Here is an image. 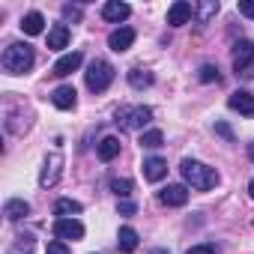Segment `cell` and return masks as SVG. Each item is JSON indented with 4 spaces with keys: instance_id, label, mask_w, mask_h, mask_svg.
I'll list each match as a JSON object with an SVG mask.
<instances>
[{
    "instance_id": "obj_31",
    "label": "cell",
    "mask_w": 254,
    "mask_h": 254,
    "mask_svg": "<svg viewBox=\"0 0 254 254\" xmlns=\"http://www.w3.org/2000/svg\"><path fill=\"white\" fill-rule=\"evenodd\" d=\"M63 18L78 21V18H81V6H63Z\"/></svg>"
},
{
    "instance_id": "obj_12",
    "label": "cell",
    "mask_w": 254,
    "mask_h": 254,
    "mask_svg": "<svg viewBox=\"0 0 254 254\" xmlns=\"http://www.w3.org/2000/svg\"><path fill=\"white\" fill-rule=\"evenodd\" d=\"M51 102H54L60 111H72V108H75V102H78V93H75V87H72V84H60V87L51 93Z\"/></svg>"
},
{
    "instance_id": "obj_5",
    "label": "cell",
    "mask_w": 254,
    "mask_h": 254,
    "mask_svg": "<svg viewBox=\"0 0 254 254\" xmlns=\"http://www.w3.org/2000/svg\"><path fill=\"white\" fill-rule=\"evenodd\" d=\"M251 60H254V42L251 39H239L233 45V69L248 75L251 72Z\"/></svg>"
},
{
    "instance_id": "obj_32",
    "label": "cell",
    "mask_w": 254,
    "mask_h": 254,
    "mask_svg": "<svg viewBox=\"0 0 254 254\" xmlns=\"http://www.w3.org/2000/svg\"><path fill=\"white\" fill-rule=\"evenodd\" d=\"M135 209H138V206H135L132 200H120V215H135Z\"/></svg>"
},
{
    "instance_id": "obj_24",
    "label": "cell",
    "mask_w": 254,
    "mask_h": 254,
    "mask_svg": "<svg viewBox=\"0 0 254 254\" xmlns=\"http://www.w3.org/2000/svg\"><path fill=\"white\" fill-rule=\"evenodd\" d=\"M132 189H135V183H132V180H111V191H114L117 197H129V194H132Z\"/></svg>"
},
{
    "instance_id": "obj_25",
    "label": "cell",
    "mask_w": 254,
    "mask_h": 254,
    "mask_svg": "<svg viewBox=\"0 0 254 254\" xmlns=\"http://www.w3.org/2000/svg\"><path fill=\"white\" fill-rule=\"evenodd\" d=\"M215 12H218V3H215V0H206V3H200V6H197V18H200V24H206Z\"/></svg>"
},
{
    "instance_id": "obj_20",
    "label": "cell",
    "mask_w": 254,
    "mask_h": 254,
    "mask_svg": "<svg viewBox=\"0 0 254 254\" xmlns=\"http://www.w3.org/2000/svg\"><path fill=\"white\" fill-rule=\"evenodd\" d=\"M21 30H24L27 36H39V33L45 30V18H42V12H27L24 21H21Z\"/></svg>"
},
{
    "instance_id": "obj_4",
    "label": "cell",
    "mask_w": 254,
    "mask_h": 254,
    "mask_svg": "<svg viewBox=\"0 0 254 254\" xmlns=\"http://www.w3.org/2000/svg\"><path fill=\"white\" fill-rule=\"evenodd\" d=\"M150 120H153V111H150V108H144V105H135V108H120V111H117V126H123V129H129V132L144 129Z\"/></svg>"
},
{
    "instance_id": "obj_14",
    "label": "cell",
    "mask_w": 254,
    "mask_h": 254,
    "mask_svg": "<svg viewBox=\"0 0 254 254\" xmlns=\"http://www.w3.org/2000/svg\"><path fill=\"white\" fill-rule=\"evenodd\" d=\"M191 12H194L191 3H186V0H177V3L168 9V24H171V27H183V24H189Z\"/></svg>"
},
{
    "instance_id": "obj_9",
    "label": "cell",
    "mask_w": 254,
    "mask_h": 254,
    "mask_svg": "<svg viewBox=\"0 0 254 254\" xmlns=\"http://www.w3.org/2000/svg\"><path fill=\"white\" fill-rule=\"evenodd\" d=\"M132 42H135V30H132V27H117V30L108 36V48H111V51H117V54L129 51V48H132Z\"/></svg>"
},
{
    "instance_id": "obj_18",
    "label": "cell",
    "mask_w": 254,
    "mask_h": 254,
    "mask_svg": "<svg viewBox=\"0 0 254 254\" xmlns=\"http://www.w3.org/2000/svg\"><path fill=\"white\" fill-rule=\"evenodd\" d=\"M96 153H99V159L102 162H114L117 156H120V138H102L99 141V147H96Z\"/></svg>"
},
{
    "instance_id": "obj_26",
    "label": "cell",
    "mask_w": 254,
    "mask_h": 254,
    "mask_svg": "<svg viewBox=\"0 0 254 254\" xmlns=\"http://www.w3.org/2000/svg\"><path fill=\"white\" fill-rule=\"evenodd\" d=\"M200 81L203 84H218L221 81V72H218V66H212V63H206V66H200Z\"/></svg>"
},
{
    "instance_id": "obj_33",
    "label": "cell",
    "mask_w": 254,
    "mask_h": 254,
    "mask_svg": "<svg viewBox=\"0 0 254 254\" xmlns=\"http://www.w3.org/2000/svg\"><path fill=\"white\" fill-rule=\"evenodd\" d=\"M150 254H171V251H168V248H153Z\"/></svg>"
},
{
    "instance_id": "obj_10",
    "label": "cell",
    "mask_w": 254,
    "mask_h": 254,
    "mask_svg": "<svg viewBox=\"0 0 254 254\" xmlns=\"http://www.w3.org/2000/svg\"><path fill=\"white\" fill-rule=\"evenodd\" d=\"M227 105H230V111H239L242 117H254V96H251L248 90H236V93H230Z\"/></svg>"
},
{
    "instance_id": "obj_3",
    "label": "cell",
    "mask_w": 254,
    "mask_h": 254,
    "mask_svg": "<svg viewBox=\"0 0 254 254\" xmlns=\"http://www.w3.org/2000/svg\"><path fill=\"white\" fill-rule=\"evenodd\" d=\"M84 75H87V87L93 93H105L111 87V81H114V66L108 60H93Z\"/></svg>"
},
{
    "instance_id": "obj_19",
    "label": "cell",
    "mask_w": 254,
    "mask_h": 254,
    "mask_svg": "<svg viewBox=\"0 0 254 254\" xmlns=\"http://www.w3.org/2000/svg\"><path fill=\"white\" fill-rule=\"evenodd\" d=\"M117 248H120L123 254H132V251L138 248V230H132V227H120V236H117Z\"/></svg>"
},
{
    "instance_id": "obj_8",
    "label": "cell",
    "mask_w": 254,
    "mask_h": 254,
    "mask_svg": "<svg viewBox=\"0 0 254 254\" xmlns=\"http://www.w3.org/2000/svg\"><path fill=\"white\" fill-rule=\"evenodd\" d=\"M54 236H57V239H72V242H78V239L84 236V224H81L78 218H57Z\"/></svg>"
},
{
    "instance_id": "obj_17",
    "label": "cell",
    "mask_w": 254,
    "mask_h": 254,
    "mask_svg": "<svg viewBox=\"0 0 254 254\" xmlns=\"http://www.w3.org/2000/svg\"><path fill=\"white\" fill-rule=\"evenodd\" d=\"M3 215H6L9 221H18V218L30 215V203H27V200H21V197H12V200H6V203H3Z\"/></svg>"
},
{
    "instance_id": "obj_6",
    "label": "cell",
    "mask_w": 254,
    "mask_h": 254,
    "mask_svg": "<svg viewBox=\"0 0 254 254\" xmlns=\"http://www.w3.org/2000/svg\"><path fill=\"white\" fill-rule=\"evenodd\" d=\"M60 174H63V156H60V153H51V156L45 159V165H42V177H39V186H42V189L54 186V183L60 180Z\"/></svg>"
},
{
    "instance_id": "obj_30",
    "label": "cell",
    "mask_w": 254,
    "mask_h": 254,
    "mask_svg": "<svg viewBox=\"0 0 254 254\" xmlns=\"http://www.w3.org/2000/svg\"><path fill=\"white\" fill-rule=\"evenodd\" d=\"M189 254H215V245L203 242V245H194V248H189Z\"/></svg>"
},
{
    "instance_id": "obj_29",
    "label": "cell",
    "mask_w": 254,
    "mask_h": 254,
    "mask_svg": "<svg viewBox=\"0 0 254 254\" xmlns=\"http://www.w3.org/2000/svg\"><path fill=\"white\" fill-rule=\"evenodd\" d=\"M215 132H218L224 141H233V129H230L227 123H215Z\"/></svg>"
},
{
    "instance_id": "obj_16",
    "label": "cell",
    "mask_w": 254,
    "mask_h": 254,
    "mask_svg": "<svg viewBox=\"0 0 254 254\" xmlns=\"http://www.w3.org/2000/svg\"><path fill=\"white\" fill-rule=\"evenodd\" d=\"M66 45H69V27L66 24H54L48 30V48L51 51H63Z\"/></svg>"
},
{
    "instance_id": "obj_27",
    "label": "cell",
    "mask_w": 254,
    "mask_h": 254,
    "mask_svg": "<svg viewBox=\"0 0 254 254\" xmlns=\"http://www.w3.org/2000/svg\"><path fill=\"white\" fill-rule=\"evenodd\" d=\"M239 15L254 18V0H239Z\"/></svg>"
},
{
    "instance_id": "obj_35",
    "label": "cell",
    "mask_w": 254,
    "mask_h": 254,
    "mask_svg": "<svg viewBox=\"0 0 254 254\" xmlns=\"http://www.w3.org/2000/svg\"><path fill=\"white\" fill-rule=\"evenodd\" d=\"M248 156H251V159H254V144H248Z\"/></svg>"
},
{
    "instance_id": "obj_7",
    "label": "cell",
    "mask_w": 254,
    "mask_h": 254,
    "mask_svg": "<svg viewBox=\"0 0 254 254\" xmlns=\"http://www.w3.org/2000/svg\"><path fill=\"white\" fill-rule=\"evenodd\" d=\"M84 63V54L81 51H69V54H63L54 66H51V75H57V78H66V75H72V72H78V66Z\"/></svg>"
},
{
    "instance_id": "obj_28",
    "label": "cell",
    "mask_w": 254,
    "mask_h": 254,
    "mask_svg": "<svg viewBox=\"0 0 254 254\" xmlns=\"http://www.w3.org/2000/svg\"><path fill=\"white\" fill-rule=\"evenodd\" d=\"M48 254H69V248H66V242L54 239V242H48Z\"/></svg>"
},
{
    "instance_id": "obj_2",
    "label": "cell",
    "mask_w": 254,
    "mask_h": 254,
    "mask_svg": "<svg viewBox=\"0 0 254 254\" xmlns=\"http://www.w3.org/2000/svg\"><path fill=\"white\" fill-rule=\"evenodd\" d=\"M0 66H3L6 75H24L33 69V48L24 42H12L6 45L3 57H0Z\"/></svg>"
},
{
    "instance_id": "obj_22",
    "label": "cell",
    "mask_w": 254,
    "mask_h": 254,
    "mask_svg": "<svg viewBox=\"0 0 254 254\" xmlns=\"http://www.w3.org/2000/svg\"><path fill=\"white\" fill-rule=\"evenodd\" d=\"M129 84L135 87V90H147V87H153V72H147V69H132L129 72Z\"/></svg>"
},
{
    "instance_id": "obj_21",
    "label": "cell",
    "mask_w": 254,
    "mask_h": 254,
    "mask_svg": "<svg viewBox=\"0 0 254 254\" xmlns=\"http://www.w3.org/2000/svg\"><path fill=\"white\" fill-rule=\"evenodd\" d=\"M84 206L78 203V200H72V197H60L57 203H54V215H60V218H72V215H78Z\"/></svg>"
},
{
    "instance_id": "obj_1",
    "label": "cell",
    "mask_w": 254,
    "mask_h": 254,
    "mask_svg": "<svg viewBox=\"0 0 254 254\" xmlns=\"http://www.w3.org/2000/svg\"><path fill=\"white\" fill-rule=\"evenodd\" d=\"M180 174H183V180H186L191 189H197V191H209V189L218 186V174H215L212 168H206L203 162H194V159H183Z\"/></svg>"
},
{
    "instance_id": "obj_13",
    "label": "cell",
    "mask_w": 254,
    "mask_h": 254,
    "mask_svg": "<svg viewBox=\"0 0 254 254\" xmlns=\"http://www.w3.org/2000/svg\"><path fill=\"white\" fill-rule=\"evenodd\" d=\"M159 200L165 206H186L189 203V189L186 186H168L159 191Z\"/></svg>"
},
{
    "instance_id": "obj_34",
    "label": "cell",
    "mask_w": 254,
    "mask_h": 254,
    "mask_svg": "<svg viewBox=\"0 0 254 254\" xmlns=\"http://www.w3.org/2000/svg\"><path fill=\"white\" fill-rule=\"evenodd\" d=\"M248 194H251V197H254V180H251V183H248Z\"/></svg>"
},
{
    "instance_id": "obj_11",
    "label": "cell",
    "mask_w": 254,
    "mask_h": 254,
    "mask_svg": "<svg viewBox=\"0 0 254 254\" xmlns=\"http://www.w3.org/2000/svg\"><path fill=\"white\" fill-rule=\"evenodd\" d=\"M129 15H132V6L129 3H120V0H108V3L102 6V18L105 21H114V24L126 21Z\"/></svg>"
},
{
    "instance_id": "obj_23",
    "label": "cell",
    "mask_w": 254,
    "mask_h": 254,
    "mask_svg": "<svg viewBox=\"0 0 254 254\" xmlns=\"http://www.w3.org/2000/svg\"><path fill=\"white\" fill-rule=\"evenodd\" d=\"M162 144H165V135H162L159 129H150V132L141 135V147H144V150H159Z\"/></svg>"
},
{
    "instance_id": "obj_15",
    "label": "cell",
    "mask_w": 254,
    "mask_h": 254,
    "mask_svg": "<svg viewBox=\"0 0 254 254\" xmlns=\"http://www.w3.org/2000/svg\"><path fill=\"white\" fill-rule=\"evenodd\" d=\"M144 177H147L150 183L165 180V177H168V162H165L162 156H150V159H144Z\"/></svg>"
}]
</instances>
